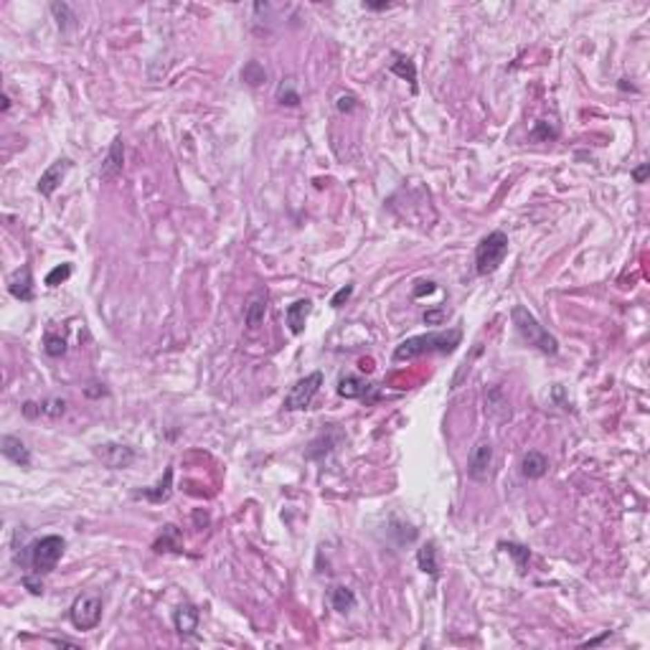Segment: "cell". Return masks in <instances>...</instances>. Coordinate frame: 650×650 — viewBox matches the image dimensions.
<instances>
[{"mask_svg": "<svg viewBox=\"0 0 650 650\" xmlns=\"http://www.w3.org/2000/svg\"><path fill=\"white\" fill-rule=\"evenodd\" d=\"M122 160H125V145H122V137H115L110 150H107V155H104V160H102L99 175H102L104 180L117 178L120 173H122Z\"/></svg>", "mask_w": 650, "mask_h": 650, "instance_id": "cell-11", "label": "cell"}, {"mask_svg": "<svg viewBox=\"0 0 650 650\" xmlns=\"http://www.w3.org/2000/svg\"><path fill=\"white\" fill-rule=\"evenodd\" d=\"M69 277H71V265H59L46 274V285L48 287H59V285L66 283Z\"/></svg>", "mask_w": 650, "mask_h": 650, "instance_id": "cell-28", "label": "cell"}, {"mask_svg": "<svg viewBox=\"0 0 650 650\" xmlns=\"http://www.w3.org/2000/svg\"><path fill=\"white\" fill-rule=\"evenodd\" d=\"M23 584L31 589L33 595H41V592H44V584H41V582H36L33 577H23Z\"/></svg>", "mask_w": 650, "mask_h": 650, "instance_id": "cell-35", "label": "cell"}, {"mask_svg": "<svg viewBox=\"0 0 650 650\" xmlns=\"http://www.w3.org/2000/svg\"><path fill=\"white\" fill-rule=\"evenodd\" d=\"M8 110H10V97L3 95V112H8Z\"/></svg>", "mask_w": 650, "mask_h": 650, "instance_id": "cell-38", "label": "cell"}, {"mask_svg": "<svg viewBox=\"0 0 650 650\" xmlns=\"http://www.w3.org/2000/svg\"><path fill=\"white\" fill-rule=\"evenodd\" d=\"M556 137V130L548 127V122H536V127L531 130V140H551Z\"/></svg>", "mask_w": 650, "mask_h": 650, "instance_id": "cell-30", "label": "cell"}, {"mask_svg": "<svg viewBox=\"0 0 650 650\" xmlns=\"http://www.w3.org/2000/svg\"><path fill=\"white\" fill-rule=\"evenodd\" d=\"M648 173H650V163H642L640 168H635V171H633L635 183H645V178H648Z\"/></svg>", "mask_w": 650, "mask_h": 650, "instance_id": "cell-33", "label": "cell"}, {"mask_svg": "<svg viewBox=\"0 0 650 650\" xmlns=\"http://www.w3.org/2000/svg\"><path fill=\"white\" fill-rule=\"evenodd\" d=\"M171 493H173V470L168 468V470H165V478L160 480L155 488H145L140 493H135V498H148V501H153V503H163L171 498Z\"/></svg>", "mask_w": 650, "mask_h": 650, "instance_id": "cell-19", "label": "cell"}, {"mask_svg": "<svg viewBox=\"0 0 650 650\" xmlns=\"http://www.w3.org/2000/svg\"><path fill=\"white\" fill-rule=\"evenodd\" d=\"M490 468H493V445L488 439H480L478 445L472 447L470 457H468V475L483 483V480L490 478Z\"/></svg>", "mask_w": 650, "mask_h": 650, "instance_id": "cell-7", "label": "cell"}, {"mask_svg": "<svg viewBox=\"0 0 650 650\" xmlns=\"http://www.w3.org/2000/svg\"><path fill=\"white\" fill-rule=\"evenodd\" d=\"M41 407V417H61L64 412H66V401L64 399H46L39 404Z\"/></svg>", "mask_w": 650, "mask_h": 650, "instance_id": "cell-29", "label": "cell"}, {"mask_svg": "<svg viewBox=\"0 0 650 650\" xmlns=\"http://www.w3.org/2000/svg\"><path fill=\"white\" fill-rule=\"evenodd\" d=\"M95 455L99 460L112 468V470H125L135 462V450L127 445H120V442H104V445L95 447Z\"/></svg>", "mask_w": 650, "mask_h": 650, "instance_id": "cell-8", "label": "cell"}, {"mask_svg": "<svg viewBox=\"0 0 650 650\" xmlns=\"http://www.w3.org/2000/svg\"><path fill=\"white\" fill-rule=\"evenodd\" d=\"M330 604H333V610L338 612H351L353 607H356V595H353V589L348 587H333L330 589Z\"/></svg>", "mask_w": 650, "mask_h": 650, "instance_id": "cell-21", "label": "cell"}, {"mask_svg": "<svg viewBox=\"0 0 650 650\" xmlns=\"http://www.w3.org/2000/svg\"><path fill=\"white\" fill-rule=\"evenodd\" d=\"M321 386H323L321 371H313V374L303 376L300 381H295V384L290 386V392L285 394V409H287V412L307 409L310 407V401L315 399V394L321 392Z\"/></svg>", "mask_w": 650, "mask_h": 650, "instance_id": "cell-5", "label": "cell"}, {"mask_svg": "<svg viewBox=\"0 0 650 650\" xmlns=\"http://www.w3.org/2000/svg\"><path fill=\"white\" fill-rule=\"evenodd\" d=\"M173 622H175V630H178V635L189 638V635L196 633V627H198V610L193 607V604H183V607H178V610H175V615H173Z\"/></svg>", "mask_w": 650, "mask_h": 650, "instance_id": "cell-17", "label": "cell"}, {"mask_svg": "<svg viewBox=\"0 0 650 650\" xmlns=\"http://www.w3.org/2000/svg\"><path fill=\"white\" fill-rule=\"evenodd\" d=\"M69 168H71V160L69 157H59L56 163H51L46 168V171L41 173V178H39V183H36V189H39V193L41 196H54V191L61 186V180H64V175L69 173Z\"/></svg>", "mask_w": 650, "mask_h": 650, "instance_id": "cell-9", "label": "cell"}, {"mask_svg": "<svg viewBox=\"0 0 650 650\" xmlns=\"http://www.w3.org/2000/svg\"><path fill=\"white\" fill-rule=\"evenodd\" d=\"M462 341V330H434V333H422L401 341L394 348V361H412L419 359L424 353H452Z\"/></svg>", "mask_w": 650, "mask_h": 650, "instance_id": "cell-1", "label": "cell"}, {"mask_svg": "<svg viewBox=\"0 0 650 650\" xmlns=\"http://www.w3.org/2000/svg\"><path fill=\"white\" fill-rule=\"evenodd\" d=\"M417 564L424 574L430 577H439V556H437V544L434 541H427L419 551H417Z\"/></svg>", "mask_w": 650, "mask_h": 650, "instance_id": "cell-18", "label": "cell"}, {"mask_svg": "<svg viewBox=\"0 0 650 650\" xmlns=\"http://www.w3.org/2000/svg\"><path fill=\"white\" fill-rule=\"evenodd\" d=\"M242 79L247 82V84L257 86V84H262V82L267 79V71H265V66H262L259 61H249L247 66H244Z\"/></svg>", "mask_w": 650, "mask_h": 650, "instance_id": "cell-26", "label": "cell"}, {"mask_svg": "<svg viewBox=\"0 0 650 650\" xmlns=\"http://www.w3.org/2000/svg\"><path fill=\"white\" fill-rule=\"evenodd\" d=\"M44 351H46L51 359H59V356H64V353H66V341H64L61 336L48 333L46 341H44Z\"/></svg>", "mask_w": 650, "mask_h": 650, "instance_id": "cell-27", "label": "cell"}, {"mask_svg": "<svg viewBox=\"0 0 650 650\" xmlns=\"http://www.w3.org/2000/svg\"><path fill=\"white\" fill-rule=\"evenodd\" d=\"M353 107H356V97H353V95L338 97V110H341V112H351Z\"/></svg>", "mask_w": 650, "mask_h": 650, "instance_id": "cell-32", "label": "cell"}, {"mask_svg": "<svg viewBox=\"0 0 650 650\" xmlns=\"http://www.w3.org/2000/svg\"><path fill=\"white\" fill-rule=\"evenodd\" d=\"M445 307H439V310H430V313H424V323H439L442 318H445Z\"/></svg>", "mask_w": 650, "mask_h": 650, "instance_id": "cell-34", "label": "cell"}, {"mask_svg": "<svg viewBox=\"0 0 650 650\" xmlns=\"http://www.w3.org/2000/svg\"><path fill=\"white\" fill-rule=\"evenodd\" d=\"M277 102L287 104V107L300 104V95H298V89H295V84H292V79H287V82H283V84L277 86Z\"/></svg>", "mask_w": 650, "mask_h": 650, "instance_id": "cell-24", "label": "cell"}, {"mask_svg": "<svg viewBox=\"0 0 650 650\" xmlns=\"http://www.w3.org/2000/svg\"><path fill=\"white\" fill-rule=\"evenodd\" d=\"M351 295H353V285H345V287H341V290H338L336 295H333L330 305H333V307H341V305L345 303V300L351 298Z\"/></svg>", "mask_w": 650, "mask_h": 650, "instance_id": "cell-31", "label": "cell"}, {"mask_svg": "<svg viewBox=\"0 0 650 650\" xmlns=\"http://www.w3.org/2000/svg\"><path fill=\"white\" fill-rule=\"evenodd\" d=\"M153 548H155L157 554H163V551H180V531L175 526H165L160 539L153 544Z\"/></svg>", "mask_w": 650, "mask_h": 650, "instance_id": "cell-22", "label": "cell"}, {"mask_svg": "<svg viewBox=\"0 0 650 650\" xmlns=\"http://www.w3.org/2000/svg\"><path fill=\"white\" fill-rule=\"evenodd\" d=\"M521 472H524V478L528 480H539L544 478L548 472V460L546 455L536 452V450H531V452L524 455V460H521Z\"/></svg>", "mask_w": 650, "mask_h": 650, "instance_id": "cell-16", "label": "cell"}, {"mask_svg": "<svg viewBox=\"0 0 650 650\" xmlns=\"http://www.w3.org/2000/svg\"><path fill=\"white\" fill-rule=\"evenodd\" d=\"M422 285H424V287H417V290H414L417 298H419V295H424V292H427V295H430V292H434V283H422Z\"/></svg>", "mask_w": 650, "mask_h": 650, "instance_id": "cell-37", "label": "cell"}, {"mask_svg": "<svg viewBox=\"0 0 650 650\" xmlns=\"http://www.w3.org/2000/svg\"><path fill=\"white\" fill-rule=\"evenodd\" d=\"M265 315H267V292H254L249 303H247V310H244V323L251 330H257L265 323Z\"/></svg>", "mask_w": 650, "mask_h": 650, "instance_id": "cell-15", "label": "cell"}, {"mask_svg": "<svg viewBox=\"0 0 650 650\" xmlns=\"http://www.w3.org/2000/svg\"><path fill=\"white\" fill-rule=\"evenodd\" d=\"M510 321H513V325H516L518 336L524 338L528 345L539 348L541 353H548V356H556V353H559L556 338L551 336V333H548L539 321H536V315H533L528 307L513 305V310H510Z\"/></svg>", "mask_w": 650, "mask_h": 650, "instance_id": "cell-2", "label": "cell"}, {"mask_svg": "<svg viewBox=\"0 0 650 650\" xmlns=\"http://www.w3.org/2000/svg\"><path fill=\"white\" fill-rule=\"evenodd\" d=\"M363 8L366 10H389L392 8V3H363Z\"/></svg>", "mask_w": 650, "mask_h": 650, "instance_id": "cell-36", "label": "cell"}, {"mask_svg": "<svg viewBox=\"0 0 650 650\" xmlns=\"http://www.w3.org/2000/svg\"><path fill=\"white\" fill-rule=\"evenodd\" d=\"M0 450L8 457L10 462H16L21 468H28L31 465V450L26 447V442L21 437H13V434H6L0 439Z\"/></svg>", "mask_w": 650, "mask_h": 650, "instance_id": "cell-13", "label": "cell"}, {"mask_svg": "<svg viewBox=\"0 0 650 650\" xmlns=\"http://www.w3.org/2000/svg\"><path fill=\"white\" fill-rule=\"evenodd\" d=\"M310 313H313V300H307V298L295 300V303L287 307L285 318H287V325H290V330L295 336H300V333L305 330V321Z\"/></svg>", "mask_w": 650, "mask_h": 650, "instance_id": "cell-14", "label": "cell"}, {"mask_svg": "<svg viewBox=\"0 0 650 650\" xmlns=\"http://www.w3.org/2000/svg\"><path fill=\"white\" fill-rule=\"evenodd\" d=\"M8 292L21 303H31L33 300V277H31V267H23V269H16L8 280Z\"/></svg>", "mask_w": 650, "mask_h": 650, "instance_id": "cell-12", "label": "cell"}, {"mask_svg": "<svg viewBox=\"0 0 650 650\" xmlns=\"http://www.w3.org/2000/svg\"><path fill=\"white\" fill-rule=\"evenodd\" d=\"M51 13L56 16V23H59L61 31H69L71 26H74V21H77L71 6H66V3H51Z\"/></svg>", "mask_w": 650, "mask_h": 650, "instance_id": "cell-23", "label": "cell"}, {"mask_svg": "<svg viewBox=\"0 0 650 650\" xmlns=\"http://www.w3.org/2000/svg\"><path fill=\"white\" fill-rule=\"evenodd\" d=\"M501 548H503V551H508V554L516 559V566L521 569V572H524L526 564H528V556H531V551H528L526 546H521V544H513V541H508V544L503 541Z\"/></svg>", "mask_w": 650, "mask_h": 650, "instance_id": "cell-25", "label": "cell"}, {"mask_svg": "<svg viewBox=\"0 0 650 650\" xmlns=\"http://www.w3.org/2000/svg\"><path fill=\"white\" fill-rule=\"evenodd\" d=\"M389 69H392V74H396V77L407 79L409 84H412V92H417V69L412 59H407V56H401V54H394V61Z\"/></svg>", "mask_w": 650, "mask_h": 650, "instance_id": "cell-20", "label": "cell"}, {"mask_svg": "<svg viewBox=\"0 0 650 650\" xmlns=\"http://www.w3.org/2000/svg\"><path fill=\"white\" fill-rule=\"evenodd\" d=\"M64 548H66V541L61 536H56V533L41 536V539L33 541L31 546H28V564H31L33 574L41 577V574L54 572L59 559L64 556Z\"/></svg>", "mask_w": 650, "mask_h": 650, "instance_id": "cell-3", "label": "cell"}, {"mask_svg": "<svg viewBox=\"0 0 650 650\" xmlns=\"http://www.w3.org/2000/svg\"><path fill=\"white\" fill-rule=\"evenodd\" d=\"M71 625L77 630H95L102 620V597L82 595L71 604Z\"/></svg>", "mask_w": 650, "mask_h": 650, "instance_id": "cell-6", "label": "cell"}, {"mask_svg": "<svg viewBox=\"0 0 650 650\" xmlns=\"http://www.w3.org/2000/svg\"><path fill=\"white\" fill-rule=\"evenodd\" d=\"M338 394L341 396H345V399H366V401H374L379 394V384H368V381H363V379H356V376H345L338 381Z\"/></svg>", "mask_w": 650, "mask_h": 650, "instance_id": "cell-10", "label": "cell"}, {"mask_svg": "<svg viewBox=\"0 0 650 650\" xmlns=\"http://www.w3.org/2000/svg\"><path fill=\"white\" fill-rule=\"evenodd\" d=\"M508 254V234L503 231H490L483 236L475 249V272L478 274H493L503 265V259Z\"/></svg>", "mask_w": 650, "mask_h": 650, "instance_id": "cell-4", "label": "cell"}]
</instances>
